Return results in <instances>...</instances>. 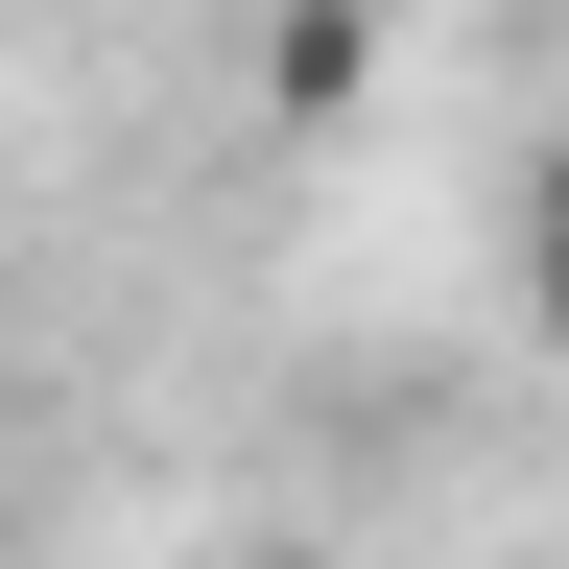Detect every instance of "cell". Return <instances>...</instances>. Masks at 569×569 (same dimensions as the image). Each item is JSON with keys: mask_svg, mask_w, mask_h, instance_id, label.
I'll return each mask as SVG.
<instances>
[{"mask_svg": "<svg viewBox=\"0 0 569 569\" xmlns=\"http://www.w3.org/2000/svg\"><path fill=\"white\" fill-rule=\"evenodd\" d=\"M522 332H546V356H569V167H546V190H522Z\"/></svg>", "mask_w": 569, "mask_h": 569, "instance_id": "1", "label": "cell"}]
</instances>
